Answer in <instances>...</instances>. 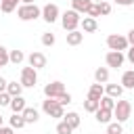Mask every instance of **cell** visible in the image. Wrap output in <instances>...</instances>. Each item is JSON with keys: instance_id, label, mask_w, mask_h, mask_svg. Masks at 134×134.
I'll return each instance as SVG.
<instances>
[{"instance_id": "1", "label": "cell", "mask_w": 134, "mask_h": 134, "mask_svg": "<svg viewBox=\"0 0 134 134\" xmlns=\"http://www.w3.org/2000/svg\"><path fill=\"white\" fill-rule=\"evenodd\" d=\"M42 111H44L48 117H54V119H63V115H65V107L59 105L57 98H46V100H42Z\"/></svg>"}, {"instance_id": "32", "label": "cell", "mask_w": 134, "mask_h": 134, "mask_svg": "<svg viewBox=\"0 0 134 134\" xmlns=\"http://www.w3.org/2000/svg\"><path fill=\"white\" fill-rule=\"evenodd\" d=\"M86 17H92V19H96V17H100V13H98V4H90V8L86 10Z\"/></svg>"}, {"instance_id": "16", "label": "cell", "mask_w": 134, "mask_h": 134, "mask_svg": "<svg viewBox=\"0 0 134 134\" xmlns=\"http://www.w3.org/2000/svg\"><path fill=\"white\" fill-rule=\"evenodd\" d=\"M84 42V31L75 29V31H67V44L69 46H80Z\"/></svg>"}, {"instance_id": "43", "label": "cell", "mask_w": 134, "mask_h": 134, "mask_svg": "<svg viewBox=\"0 0 134 134\" xmlns=\"http://www.w3.org/2000/svg\"><path fill=\"white\" fill-rule=\"evenodd\" d=\"M92 2H94V4H98V2H105V0H92Z\"/></svg>"}, {"instance_id": "28", "label": "cell", "mask_w": 134, "mask_h": 134, "mask_svg": "<svg viewBox=\"0 0 134 134\" xmlns=\"http://www.w3.org/2000/svg\"><path fill=\"white\" fill-rule=\"evenodd\" d=\"M84 111H88V113H96V111H98V100L86 98V100H84Z\"/></svg>"}, {"instance_id": "39", "label": "cell", "mask_w": 134, "mask_h": 134, "mask_svg": "<svg viewBox=\"0 0 134 134\" xmlns=\"http://www.w3.org/2000/svg\"><path fill=\"white\" fill-rule=\"evenodd\" d=\"M115 4H119V6H132L134 0H115Z\"/></svg>"}, {"instance_id": "23", "label": "cell", "mask_w": 134, "mask_h": 134, "mask_svg": "<svg viewBox=\"0 0 134 134\" xmlns=\"http://www.w3.org/2000/svg\"><path fill=\"white\" fill-rule=\"evenodd\" d=\"M8 124H10V128H13V130H21V128H25V126H27L21 113H13V115H10V119H8Z\"/></svg>"}, {"instance_id": "42", "label": "cell", "mask_w": 134, "mask_h": 134, "mask_svg": "<svg viewBox=\"0 0 134 134\" xmlns=\"http://www.w3.org/2000/svg\"><path fill=\"white\" fill-rule=\"evenodd\" d=\"M2 126H4V117L0 115V128H2Z\"/></svg>"}, {"instance_id": "2", "label": "cell", "mask_w": 134, "mask_h": 134, "mask_svg": "<svg viewBox=\"0 0 134 134\" xmlns=\"http://www.w3.org/2000/svg\"><path fill=\"white\" fill-rule=\"evenodd\" d=\"M130 115H132V105H130V100L117 98V100H115V109H113V117H115V121L124 124V121L130 119Z\"/></svg>"}, {"instance_id": "26", "label": "cell", "mask_w": 134, "mask_h": 134, "mask_svg": "<svg viewBox=\"0 0 134 134\" xmlns=\"http://www.w3.org/2000/svg\"><path fill=\"white\" fill-rule=\"evenodd\" d=\"M17 4H19V0H0V10L8 15V13L17 10Z\"/></svg>"}, {"instance_id": "6", "label": "cell", "mask_w": 134, "mask_h": 134, "mask_svg": "<svg viewBox=\"0 0 134 134\" xmlns=\"http://www.w3.org/2000/svg\"><path fill=\"white\" fill-rule=\"evenodd\" d=\"M19 82H21L23 88H34V86L38 84V71H36L34 67H29V65L23 67V69H21V80H19Z\"/></svg>"}, {"instance_id": "31", "label": "cell", "mask_w": 134, "mask_h": 134, "mask_svg": "<svg viewBox=\"0 0 134 134\" xmlns=\"http://www.w3.org/2000/svg\"><path fill=\"white\" fill-rule=\"evenodd\" d=\"M57 42V38H54V34H50V31H46V34H42V44L44 46H52Z\"/></svg>"}, {"instance_id": "44", "label": "cell", "mask_w": 134, "mask_h": 134, "mask_svg": "<svg viewBox=\"0 0 134 134\" xmlns=\"http://www.w3.org/2000/svg\"><path fill=\"white\" fill-rule=\"evenodd\" d=\"M0 69H2V67H0Z\"/></svg>"}, {"instance_id": "18", "label": "cell", "mask_w": 134, "mask_h": 134, "mask_svg": "<svg viewBox=\"0 0 134 134\" xmlns=\"http://www.w3.org/2000/svg\"><path fill=\"white\" fill-rule=\"evenodd\" d=\"M94 119L98 121V124H111L113 121V111H107V109H98L96 113H94Z\"/></svg>"}, {"instance_id": "37", "label": "cell", "mask_w": 134, "mask_h": 134, "mask_svg": "<svg viewBox=\"0 0 134 134\" xmlns=\"http://www.w3.org/2000/svg\"><path fill=\"white\" fill-rule=\"evenodd\" d=\"M126 40H128V44H130V46H134V27H132V29L128 31V36H126Z\"/></svg>"}, {"instance_id": "15", "label": "cell", "mask_w": 134, "mask_h": 134, "mask_svg": "<svg viewBox=\"0 0 134 134\" xmlns=\"http://www.w3.org/2000/svg\"><path fill=\"white\" fill-rule=\"evenodd\" d=\"M119 84H121V88H124V90H126V88H128V90H134V69L124 71V73H121V82H119Z\"/></svg>"}, {"instance_id": "19", "label": "cell", "mask_w": 134, "mask_h": 134, "mask_svg": "<svg viewBox=\"0 0 134 134\" xmlns=\"http://www.w3.org/2000/svg\"><path fill=\"white\" fill-rule=\"evenodd\" d=\"M94 82L96 84H107L109 82V67H96L94 69Z\"/></svg>"}, {"instance_id": "24", "label": "cell", "mask_w": 134, "mask_h": 134, "mask_svg": "<svg viewBox=\"0 0 134 134\" xmlns=\"http://www.w3.org/2000/svg\"><path fill=\"white\" fill-rule=\"evenodd\" d=\"M6 92H8L10 96H21V94H23L21 82H8V84H6Z\"/></svg>"}, {"instance_id": "7", "label": "cell", "mask_w": 134, "mask_h": 134, "mask_svg": "<svg viewBox=\"0 0 134 134\" xmlns=\"http://www.w3.org/2000/svg\"><path fill=\"white\" fill-rule=\"evenodd\" d=\"M63 92H65V84H63L61 80L48 82V84L44 86V96H46V98H59Z\"/></svg>"}, {"instance_id": "17", "label": "cell", "mask_w": 134, "mask_h": 134, "mask_svg": "<svg viewBox=\"0 0 134 134\" xmlns=\"http://www.w3.org/2000/svg\"><path fill=\"white\" fill-rule=\"evenodd\" d=\"M105 94L117 100V98L124 94V88H121V84H107V86H105Z\"/></svg>"}, {"instance_id": "11", "label": "cell", "mask_w": 134, "mask_h": 134, "mask_svg": "<svg viewBox=\"0 0 134 134\" xmlns=\"http://www.w3.org/2000/svg\"><path fill=\"white\" fill-rule=\"evenodd\" d=\"M80 31H84V34H94L96 29H98V23H96V19H92V17H84L82 21H80Z\"/></svg>"}, {"instance_id": "14", "label": "cell", "mask_w": 134, "mask_h": 134, "mask_svg": "<svg viewBox=\"0 0 134 134\" xmlns=\"http://www.w3.org/2000/svg\"><path fill=\"white\" fill-rule=\"evenodd\" d=\"M8 107H10L13 113H23V109L27 107V103H25V98H23V94H21V96H13Z\"/></svg>"}, {"instance_id": "25", "label": "cell", "mask_w": 134, "mask_h": 134, "mask_svg": "<svg viewBox=\"0 0 134 134\" xmlns=\"http://www.w3.org/2000/svg\"><path fill=\"white\" fill-rule=\"evenodd\" d=\"M98 109H107V111H113L115 109V98H111V96H100V100H98Z\"/></svg>"}, {"instance_id": "12", "label": "cell", "mask_w": 134, "mask_h": 134, "mask_svg": "<svg viewBox=\"0 0 134 134\" xmlns=\"http://www.w3.org/2000/svg\"><path fill=\"white\" fill-rule=\"evenodd\" d=\"M100 96H105V86L94 82V84L88 88V96H86V98H92V100H100Z\"/></svg>"}, {"instance_id": "36", "label": "cell", "mask_w": 134, "mask_h": 134, "mask_svg": "<svg viewBox=\"0 0 134 134\" xmlns=\"http://www.w3.org/2000/svg\"><path fill=\"white\" fill-rule=\"evenodd\" d=\"M126 59L134 65V46H128V50H126Z\"/></svg>"}, {"instance_id": "40", "label": "cell", "mask_w": 134, "mask_h": 134, "mask_svg": "<svg viewBox=\"0 0 134 134\" xmlns=\"http://www.w3.org/2000/svg\"><path fill=\"white\" fill-rule=\"evenodd\" d=\"M6 84H8V82H6V80L0 75V92H6Z\"/></svg>"}, {"instance_id": "38", "label": "cell", "mask_w": 134, "mask_h": 134, "mask_svg": "<svg viewBox=\"0 0 134 134\" xmlns=\"http://www.w3.org/2000/svg\"><path fill=\"white\" fill-rule=\"evenodd\" d=\"M0 134H15V130H13L10 126H2V128H0Z\"/></svg>"}, {"instance_id": "9", "label": "cell", "mask_w": 134, "mask_h": 134, "mask_svg": "<svg viewBox=\"0 0 134 134\" xmlns=\"http://www.w3.org/2000/svg\"><path fill=\"white\" fill-rule=\"evenodd\" d=\"M124 61H126V54H124V52H117V50H109V52L105 54V63H107V67L119 69V67L124 65Z\"/></svg>"}, {"instance_id": "5", "label": "cell", "mask_w": 134, "mask_h": 134, "mask_svg": "<svg viewBox=\"0 0 134 134\" xmlns=\"http://www.w3.org/2000/svg\"><path fill=\"white\" fill-rule=\"evenodd\" d=\"M107 46H109V50H117V52H124V50H128V40H126V36H119V34H109L107 36Z\"/></svg>"}, {"instance_id": "3", "label": "cell", "mask_w": 134, "mask_h": 134, "mask_svg": "<svg viewBox=\"0 0 134 134\" xmlns=\"http://www.w3.org/2000/svg\"><path fill=\"white\" fill-rule=\"evenodd\" d=\"M42 15V8L38 4H21L17 6V17L21 21H36Z\"/></svg>"}, {"instance_id": "4", "label": "cell", "mask_w": 134, "mask_h": 134, "mask_svg": "<svg viewBox=\"0 0 134 134\" xmlns=\"http://www.w3.org/2000/svg\"><path fill=\"white\" fill-rule=\"evenodd\" d=\"M80 21H82V17H80V13H75L73 8H69V10H65V13L61 15V25H63L65 31H75V29L80 27Z\"/></svg>"}, {"instance_id": "8", "label": "cell", "mask_w": 134, "mask_h": 134, "mask_svg": "<svg viewBox=\"0 0 134 134\" xmlns=\"http://www.w3.org/2000/svg\"><path fill=\"white\" fill-rule=\"evenodd\" d=\"M46 23H54V21H59V17H61V10H59V6L57 4H52V2H48V4H44L42 6V15H40Z\"/></svg>"}, {"instance_id": "27", "label": "cell", "mask_w": 134, "mask_h": 134, "mask_svg": "<svg viewBox=\"0 0 134 134\" xmlns=\"http://www.w3.org/2000/svg\"><path fill=\"white\" fill-rule=\"evenodd\" d=\"M107 134H124V124H119V121L107 124Z\"/></svg>"}, {"instance_id": "33", "label": "cell", "mask_w": 134, "mask_h": 134, "mask_svg": "<svg viewBox=\"0 0 134 134\" xmlns=\"http://www.w3.org/2000/svg\"><path fill=\"white\" fill-rule=\"evenodd\" d=\"M4 65H8V50L0 44V67H4Z\"/></svg>"}, {"instance_id": "34", "label": "cell", "mask_w": 134, "mask_h": 134, "mask_svg": "<svg viewBox=\"0 0 134 134\" xmlns=\"http://www.w3.org/2000/svg\"><path fill=\"white\" fill-rule=\"evenodd\" d=\"M57 100H59V105H63V107H65V105H69V103L73 100V96H71L69 92H63V94H61V96H59Z\"/></svg>"}, {"instance_id": "20", "label": "cell", "mask_w": 134, "mask_h": 134, "mask_svg": "<svg viewBox=\"0 0 134 134\" xmlns=\"http://www.w3.org/2000/svg\"><path fill=\"white\" fill-rule=\"evenodd\" d=\"M90 4H92V0H71V8L75 13H80V15H86V10L90 8Z\"/></svg>"}, {"instance_id": "10", "label": "cell", "mask_w": 134, "mask_h": 134, "mask_svg": "<svg viewBox=\"0 0 134 134\" xmlns=\"http://www.w3.org/2000/svg\"><path fill=\"white\" fill-rule=\"evenodd\" d=\"M27 63H29V67H34L36 71H38V69H44V67H46V54L40 52V50H34V52L27 57Z\"/></svg>"}, {"instance_id": "35", "label": "cell", "mask_w": 134, "mask_h": 134, "mask_svg": "<svg viewBox=\"0 0 134 134\" xmlns=\"http://www.w3.org/2000/svg\"><path fill=\"white\" fill-rule=\"evenodd\" d=\"M10 98H13V96H10L8 92H0V107H8V105H10Z\"/></svg>"}, {"instance_id": "13", "label": "cell", "mask_w": 134, "mask_h": 134, "mask_svg": "<svg viewBox=\"0 0 134 134\" xmlns=\"http://www.w3.org/2000/svg\"><path fill=\"white\" fill-rule=\"evenodd\" d=\"M21 115H23V119H25V124H36V121L40 119V111H38L36 107H25Z\"/></svg>"}, {"instance_id": "41", "label": "cell", "mask_w": 134, "mask_h": 134, "mask_svg": "<svg viewBox=\"0 0 134 134\" xmlns=\"http://www.w3.org/2000/svg\"><path fill=\"white\" fill-rule=\"evenodd\" d=\"M21 4H36V0H19Z\"/></svg>"}, {"instance_id": "21", "label": "cell", "mask_w": 134, "mask_h": 134, "mask_svg": "<svg viewBox=\"0 0 134 134\" xmlns=\"http://www.w3.org/2000/svg\"><path fill=\"white\" fill-rule=\"evenodd\" d=\"M63 119H65L73 130H77V128H80V121H82V119H80V113H75V111H67V113L63 115Z\"/></svg>"}, {"instance_id": "29", "label": "cell", "mask_w": 134, "mask_h": 134, "mask_svg": "<svg viewBox=\"0 0 134 134\" xmlns=\"http://www.w3.org/2000/svg\"><path fill=\"white\" fill-rule=\"evenodd\" d=\"M73 132V128L65 121V119H61L59 124H57V134H71Z\"/></svg>"}, {"instance_id": "22", "label": "cell", "mask_w": 134, "mask_h": 134, "mask_svg": "<svg viewBox=\"0 0 134 134\" xmlns=\"http://www.w3.org/2000/svg\"><path fill=\"white\" fill-rule=\"evenodd\" d=\"M25 61V52L23 50H8V63H13V65H21Z\"/></svg>"}, {"instance_id": "30", "label": "cell", "mask_w": 134, "mask_h": 134, "mask_svg": "<svg viewBox=\"0 0 134 134\" xmlns=\"http://www.w3.org/2000/svg\"><path fill=\"white\" fill-rule=\"evenodd\" d=\"M111 10H113V6H111V2H98V13L105 17V15H111Z\"/></svg>"}]
</instances>
